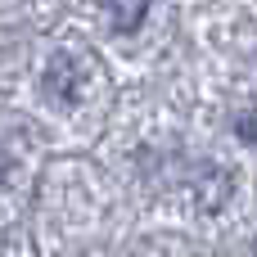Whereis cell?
Wrapping results in <instances>:
<instances>
[{
	"label": "cell",
	"instance_id": "1",
	"mask_svg": "<svg viewBox=\"0 0 257 257\" xmlns=\"http://www.w3.org/2000/svg\"><path fill=\"white\" fill-rule=\"evenodd\" d=\"M99 9H104V18H108L113 32H136L145 23L149 0H99Z\"/></svg>",
	"mask_w": 257,
	"mask_h": 257
},
{
	"label": "cell",
	"instance_id": "2",
	"mask_svg": "<svg viewBox=\"0 0 257 257\" xmlns=\"http://www.w3.org/2000/svg\"><path fill=\"white\" fill-rule=\"evenodd\" d=\"M5 172H9V154L0 149V181H5Z\"/></svg>",
	"mask_w": 257,
	"mask_h": 257
},
{
	"label": "cell",
	"instance_id": "3",
	"mask_svg": "<svg viewBox=\"0 0 257 257\" xmlns=\"http://www.w3.org/2000/svg\"><path fill=\"white\" fill-rule=\"evenodd\" d=\"M253 257H257V244H253Z\"/></svg>",
	"mask_w": 257,
	"mask_h": 257
}]
</instances>
